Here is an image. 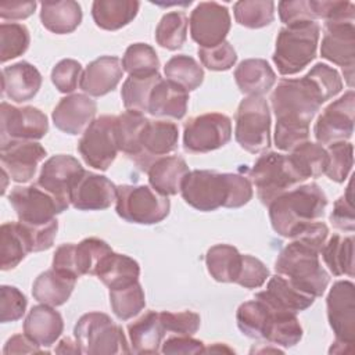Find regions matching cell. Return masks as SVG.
<instances>
[{
	"label": "cell",
	"instance_id": "1",
	"mask_svg": "<svg viewBox=\"0 0 355 355\" xmlns=\"http://www.w3.org/2000/svg\"><path fill=\"white\" fill-rule=\"evenodd\" d=\"M323 103L326 101L306 75L282 79L270 96L276 116L275 146L282 151H291L308 141L309 123Z\"/></svg>",
	"mask_w": 355,
	"mask_h": 355
},
{
	"label": "cell",
	"instance_id": "2",
	"mask_svg": "<svg viewBox=\"0 0 355 355\" xmlns=\"http://www.w3.org/2000/svg\"><path fill=\"white\" fill-rule=\"evenodd\" d=\"M183 200L197 211L209 212L220 207L240 208L252 198L250 179L240 173L208 169L190 171L180 189Z\"/></svg>",
	"mask_w": 355,
	"mask_h": 355
},
{
	"label": "cell",
	"instance_id": "3",
	"mask_svg": "<svg viewBox=\"0 0 355 355\" xmlns=\"http://www.w3.org/2000/svg\"><path fill=\"white\" fill-rule=\"evenodd\" d=\"M326 205L327 197L319 184H300L268 205L272 227L279 236L291 239L302 226L320 219Z\"/></svg>",
	"mask_w": 355,
	"mask_h": 355
},
{
	"label": "cell",
	"instance_id": "4",
	"mask_svg": "<svg viewBox=\"0 0 355 355\" xmlns=\"http://www.w3.org/2000/svg\"><path fill=\"white\" fill-rule=\"evenodd\" d=\"M320 251L291 239V241L279 252L275 261V270L284 276L297 288L313 297H320L330 282L327 270L319 259Z\"/></svg>",
	"mask_w": 355,
	"mask_h": 355
},
{
	"label": "cell",
	"instance_id": "5",
	"mask_svg": "<svg viewBox=\"0 0 355 355\" xmlns=\"http://www.w3.org/2000/svg\"><path fill=\"white\" fill-rule=\"evenodd\" d=\"M318 22L284 26L276 37L273 62L282 75H295L313 61L319 43Z\"/></svg>",
	"mask_w": 355,
	"mask_h": 355
},
{
	"label": "cell",
	"instance_id": "6",
	"mask_svg": "<svg viewBox=\"0 0 355 355\" xmlns=\"http://www.w3.org/2000/svg\"><path fill=\"white\" fill-rule=\"evenodd\" d=\"M257 189V196L263 205L305 182L297 172L288 155L269 151L262 154L254 164L248 176Z\"/></svg>",
	"mask_w": 355,
	"mask_h": 355
},
{
	"label": "cell",
	"instance_id": "7",
	"mask_svg": "<svg viewBox=\"0 0 355 355\" xmlns=\"http://www.w3.org/2000/svg\"><path fill=\"white\" fill-rule=\"evenodd\" d=\"M82 354L111 355L129 354V343L121 326L103 312H89L82 315L73 329Z\"/></svg>",
	"mask_w": 355,
	"mask_h": 355
},
{
	"label": "cell",
	"instance_id": "8",
	"mask_svg": "<svg viewBox=\"0 0 355 355\" xmlns=\"http://www.w3.org/2000/svg\"><path fill=\"white\" fill-rule=\"evenodd\" d=\"M171 209L169 198L146 184L116 187L115 211L126 222L154 225L162 222Z\"/></svg>",
	"mask_w": 355,
	"mask_h": 355
},
{
	"label": "cell",
	"instance_id": "9",
	"mask_svg": "<svg viewBox=\"0 0 355 355\" xmlns=\"http://www.w3.org/2000/svg\"><path fill=\"white\" fill-rule=\"evenodd\" d=\"M234 137L240 147L258 154L270 146V111L263 96H247L237 107Z\"/></svg>",
	"mask_w": 355,
	"mask_h": 355
},
{
	"label": "cell",
	"instance_id": "10",
	"mask_svg": "<svg viewBox=\"0 0 355 355\" xmlns=\"http://www.w3.org/2000/svg\"><path fill=\"white\" fill-rule=\"evenodd\" d=\"M78 151L83 161L98 171H107L119 151L116 139V116L101 115L83 132Z\"/></svg>",
	"mask_w": 355,
	"mask_h": 355
},
{
	"label": "cell",
	"instance_id": "11",
	"mask_svg": "<svg viewBox=\"0 0 355 355\" xmlns=\"http://www.w3.org/2000/svg\"><path fill=\"white\" fill-rule=\"evenodd\" d=\"M18 220L31 225H43L55 219V215L64 212L69 201L57 197L36 184L17 186L8 196Z\"/></svg>",
	"mask_w": 355,
	"mask_h": 355
},
{
	"label": "cell",
	"instance_id": "12",
	"mask_svg": "<svg viewBox=\"0 0 355 355\" xmlns=\"http://www.w3.org/2000/svg\"><path fill=\"white\" fill-rule=\"evenodd\" d=\"M232 139V121L220 112H207L190 118L183 129V147L191 154L218 150Z\"/></svg>",
	"mask_w": 355,
	"mask_h": 355
},
{
	"label": "cell",
	"instance_id": "13",
	"mask_svg": "<svg viewBox=\"0 0 355 355\" xmlns=\"http://www.w3.org/2000/svg\"><path fill=\"white\" fill-rule=\"evenodd\" d=\"M0 114L1 146L17 140H39L44 137L49 130L46 114L36 107H15L3 101Z\"/></svg>",
	"mask_w": 355,
	"mask_h": 355
},
{
	"label": "cell",
	"instance_id": "14",
	"mask_svg": "<svg viewBox=\"0 0 355 355\" xmlns=\"http://www.w3.org/2000/svg\"><path fill=\"white\" fill-rule=\"evenodd\" d=\"M355 93L349 89L336 101L330 103L318 116L313 135L320 146L347 141L354 133Z\"/></svg>",
	"mask_w": 355,
	"mask_h": 355
},
{
	"label": "cell",
	"instance_id": "15",
	"mask_svg": "<svg viewBox=\"0 0 355 355\" xmlns=\"http://www.w3.org/2000/svg\"><path fill=\"white\" fill-rule=\"evenodd\" d=\"M190 36L202 49L225 42L232 25L227 7L216 1H202L190 14Z\"/></svg>",
	"mask_w": 355,
	"mask_h": 355
},
{
	"label": "cell",
	"instance_id": "16",
	"mask_svg": "<svg viewBox=\"0 0 355 355\" xmlns=\"http://www.w3.org/2000/svg\"><path fill=\"white\" fill-rule=\"evenodd\" d=\"M327 320L336 340L354 345L355 343V286L340 280L333 284L327 298Z\"/></svg>",
	"mask_w": 355,
	"mask_h": 355
},
{
	"label": "cell",
	"instance_id": "17",
	"mask_svg": "<svg viewBox=\"0 0 355 355\" xmlns=\"http://www.w3.org/2000/svg\"><path fill=\"white\" fill-rule=\"evenodd\" d=\"M178 140L179 129L175 122L148 119L140 135L139 150L133 158L135 164L147 172L153 162L176 150Z\"/></svg>",
	"mask_w": 355,
	"mask_h": 355
},
{
	"label": "cell",
	"instance_id": "18",
	"mask_svg": "<svg viewBox=\"0 0 355 355\" xmlns=\"http://www.w3.org/2000/svg\"><path fill=\"white\" fill-rule=\"evenodd\" d=\"M46 155L44 147L35 140H17L0 147L1 169L17 183L29 182Z\"/></svg>",
	"mask_w": 355,
	"mask_h": 355
},
{
	"label": "cell",
	"instance_id": "19",
	"mask_svg": "<svg viewBox=\"0 0 355 355\" xmlns=\"http://www.w3.org/2000/svg\"><path fill=\"white\" fill-rule=\"evenodd\" d=\"M116 187L108 178L89 171L69 190V204L79 211H101L116 201Z\"/></svg>",
	"mask_w": 355,
	"mask_h": 355
},
{
	"label": "cell",
	"instance_id": "20",
	"mask_svg": "<svg viewBox=\"0 0 355 355\" xmlns=\"http://www.w3.org/2000/svg\"><path fill=\"white\" fill-rule=\"evenodd\" d=\"M320 55L343 68L355 65V26L354 21H326L320 44Z\"/></svg>",
	"mask_w": 355,
	"mask_h": 355
},
{
	"label": "cell",
	"instance_id": "21",
	"mask_svg": "<svg viewBox=\"0 0 355 355\" xmlns=\"http://www.w3.org/2000/svg\"><path fill=\"white\" fill-rule=\"evenodd\" d=\"M97 104L93 98L82 93L62 97L53 110L51 118L55 128L67 135L83 133L96 119Z\"/></svg>",
	"mask_w": 355,
	"mask_h": 355
},
{
	"label": "cell",
	"instance_id": "22",
	"mask_svg": "<svg viewBox=\"0 0 355 355\" xmlns=\"http://www.w3.org/2000/svg\"><path fill=\"white\" fill-rule=\"evenodd\" d=\"M83 171V166L76 158L67 154H58L43 164L37 184L49 193L69 201V190Z\"/></svg>",
	"mask_w": 355,
	"mask_h": 355
},
{
	"label": "cell",
	"instance_id": "23",
	"mask_svg": "<svg viewBox=\"0 0 355 355\" xmlns=\"http://www.w3.org/2000/svg\"><path fill=\"white\" fill-rule=\"evenodd\" d=\"M255 298L263 301L275 311L298 313L308 309L316 297L301 291L284 276L276 273L269 279L266 288L255 294Z\"/></svg>",
	"mask_w": 355,
	"mask_h": 355
},
{
	"label": "cell",
	"instance_id": "24",
	"mask_svg": "<svg viewBox=\"0 0 355 355\" xmlns=\"http://www.w3.org/2000/svg\"><path fill=\"white\" fill-rule=\"evenodd\" d=\"M122 76V61L115 55H101L85 68L79 86L86 94L100 97L112 92Z\"/></svg>",
	"mask_w": 355,
	"mask_h": 355
},
{
	"label": "cell",
	"instance_id": "25",
	"mask_svg": "<svg viewBox=\"0 0 355 355\" xmlns=\"http://www.w3.org/2000/svg\"><path fill=\"white\" fill-rule=\"evenodd\" d=\"M42 86V75L28 61H19L3 68L1 93L15 103L32 100Z\"/></svg>",
	"mask_w": 355,
	"mask_h": 355
},
{
	"label": "cell",
	"instance_id": "26",
	"mask_svg": "<svg viewBox=\"0 0 355 355\" xmlns=\"http://www.w3.org/2000/svg\"><path fill=\"white\" fill-rule=\"evenodd\" d=\"M64 330V320L54 306H33L24 320V333L40 347H51Z\"/></svg>",
	"mask_w": 355,
	"mask_h": 355
},
{
	"label": "cell",
	"instance_id": "27",
	"mask_svg": "<svg viewBox=\"0 0 355 355\" xmlns=\"http://www.w3.org/2000/svg\"><path fill=\"white\" fill-rule=\"evenodd\" d=\"M187 105L189 92L168 79H161L150 94L147 112L154 116L182 119L186 115Z\"/></svg>",
	"mask_w": 355,
	"mask_h": 355
},
{
	"label": "cell",
	"instance_id": "28",
	"mask_svg": "<svg viewBox=\"0 0 355 355\" xmlns=\"http://www.w3.org/2000/svg\"><path fill=\"white\" fill-rule=\"evenodd\" d=\"M165 329L159 319V312L147 311L140 318L128 324L130 352L157 354L162 344Z\"/></svg>",
	"mask_w": 355,
	"mask_h": 355
},
{
	"label": "cell",
	"instance_id": "29",
	"mask_svg": "<svg viewBox=\"0 0 355 355\" xmlns=\"http://www.w3.org/2000/svg\"><path fill=\"white\" fill-rule=\"evenodd\" d=\"M189 172V166L182 157L166 155L153 162L147 169L148 183L155 191L166 197L175 196L180 191Z\"/></svg>",
	"mask_w": 355,
	"mask_h": 355
},
{
	"label": "cell",
	"instance_id": "30",
	"mask_svg": "<svg viewBox=\"0 0 355 355\" xmlns=\"http://www.w3.org/2000/svg\"><path fill=\"white\" fill-rule=\"evenodd\" d=\"M234 80L243 94L263 96L273 87L276 73L266 60L248 58L234 69Z\"/></svg>",
	"mask_w": 355,
	"mask_h": 355
},
{
	"label": "cell",
	"instance_id": "31",
	"mask_svg": "<svg viewBox=\"0 0 355 355\" xmlns=\"http://www.w3.org/2000/svg\"><path fill=\"white\" fill-rule=\"evenodd\" d=\"M76 284V277L50 269L40 273L32 284V295L40 304L60 306L65 304Z\"/></svg>",
	"mask_w": 355,
	"mask_h": 355
},
{
	"label": "cell",
	"instance_id": "32",
	"mask_svg": "<svg viewBox=\"0 0 355 355\" xmlns=\"http://www.w3.org/2000/svg\"><path fill=\"white\" fill-rule=\"evenodd\" d=\"M82 17L79 3L73 0L40 3V21L47 31L55 35L73 32L80 25Z\"/></svg>",
	"mask_w": 355,
	"mask_h": 355
},
{
	"label": "cell",
	"instance_id": "33",
	"mask_svg": "<svg viewBox=\"0 0 355 355\" xmlns=\"http://www.w3.org/2000/svg\"><path fill=\"white\" fill-rule=\"evenodd\" d=\"M96 276L110 290L121 288L139 282L140 266L133 258L111 251L97 266Z\"/></svg>",
	"mask_w": 355,
	"mask_h": 355
},
{
	"label": "cell",
	"instance_id": "34",
	"mask_svg": "<svg viewBox=\"0 0 355 355\" xmlns=\"http://www.w3.org/2000/svg\"><path fill=\"white\" fill-rule=\"evenodd\" d=\"M140 3L136 0H96L92 6L94 24L104 31H118L137 15Z\"/></svg>",
	"mask_w": 355,
	"mask_h": 355
},
{
	"label": "cell",
	"instance_id": "35",
	"mask_svg": "<svg viewBox=\"0 0 355 355\" xmlns=\"http://www.w3.org/2000/svg\"><path fill=\"white\" fill-rule=\"evenodd\" d=\"M243 254L230 244L212 245L205 254V265L211 277L219 283H236L241 269Z\"/></svg>",
	"mask_w": 355,
	"mask_h": 355
},
{
	"label": "cell",
	"instance_id": "36",
	"mask_svg": "<svg viewBox=\"0 0 355 355\" xmlns=\"http://www.w3.org/2000/svg\"><path fill=\"white\" fill-rule=\"evenodd\" d=\"M324 265L334 276H354V237L333 234L320 250Z\"/></svg>",
	"mask_w": 355,
	"mask_h": 355
},
{
	"label": "cell",
	"instance_id": "37",
	"mask_svg": "<svg viewBox=\"0 0 355 355\" xmlns=\"http://www.w3.org/2000/svg\"><path fill=\"white\" fill-rule=\"evenodd\" d=\"M272 309L261 300L254 298L243 302L236 312L237 327L250 338H265Z\"/></svg>",
	"mask_w": 355,
	"mask_h": 355
},
{
	"label": "cell",
	"instance_id": "38",
	"mask_svg": "<svg viewBox=\"0 0 355 355\" xmlns=\"http://www.w3.org/2000/svg\"><path fill=\"white\" fill-rule=\"evenodd\" d=\"M288 158L304 180L309 178H319L324 173L327 165L326 148L319 143L312 141L298 144L290 151Z\"/></svg>",
	"mask_w": 355,
	"mask_h": 355
},
{
	"label": "cell",
	"instance_id": "39",
	"mask_svg": "<svg viewBox=\"0 0 355 355\" xmlns=\"http://www.w3.org/2000/svg\"><path fill=\"white\" fill-rule=\"evenodd\" d=\"M29 247L18 222H6L0 227V268L10 270L29 254Z\"/></svg>",
	"mask_w": 355,
	"mask_h": 355
},
{
	"label": "cell",
	"instance_id": "40",
	"mask_svg": "<svg viewBox=\"0 0 355 355\" xmlns=\"http://www.w3.org/2000/svg\"><path fill=\"white\" fill-rule=\"evenodd\" d=\"M301 338H302V327L297 319V313L272 309L270 320H269L263 340L272 344L288 348L298 344Z\"/></svg>",
	"mask_w": 355,
	"mask_h": 355
},
{
	"label": "cell",
	"instance_id": "41",
	"mask_svg": "<svg viewBox=\"0 0 355 355\" xmlns=\"http://www.w3.org/2000/svg\"><path fill=\"white\" fill-rule=\"evenodd\" d=\"M168 80L179 85L186 92L196 90L204 80L202 67L190 55L178 54L169 58L164 67Z\"/></svg>",
	"mask_w": 355,
	"mask_h": 355
},
{
	"label": "cell",
	"instance_id": "42",
	"mask_svg": "<svg viewBox=\"0 0 355 355\" xmlns=\"http://www.w3.org/2000/svg\"><path fill=\"white\" fill-rule=\"evenodd\" d=\"M147 118L137 111H129L119 114L116 116V139L119 151L133 159L139 150V140Z\"/></svg>",
	"mask_w": 355,
	"mask_h": 355
},
{
	"label": "cell",
	"instance_id": "43",
	"mask_svg": "<svg viewBox=\"0 0 355 355\" xmlns=\"http://www.w3.org/2000/svg\"><path fill=\"white\" fill-rule=\"evenodd\" d=\"M112 248L101 239L87 237L73 244V266L78 277L82 275H96L97 266Z\"/></svg>",
	"mask_w": 355,
	"mask_h": 355
},
{
	"label": "cell",
	"instance_id": "44",
	"mask_svg": "<svg viewBox=\"0 0 355 355\" xmlns=\"http://www.w3.org/2000/svg\"><path fill=\"white\" fill-rule=\"evenodd\" d=\"M161 75L153 73L146 76H129L121 90L123 105L129 111L146 112L148 107V98L154 86L161 80Z\"/></svg>",
	"mask_w": 355,
	"mask_h": 355
},
{
	"label": "cell",
	"instance_id": "45",
	"mask_svg": "<svg viewBox=\"0 0 355 355\" xmlns=\"http://www.w3.org/2000/svg\"><path fill=\"white\" fill-rule=\"evenodd\" d=\"M110 305L119 320H129L146 306V294L139 282L110 290Z\"/></svg>",
	"mask_w": 355,
	"mask_h": 355
},
{
	"label": "cell",
	"instance_id": "46",
	"mask_svg": "<svg viewBox=\"0 0 355 355\" xmlns=\"http://www.w3.org/2000/svg\"><path fill=\"white\" fill-rule=\"evenodd\" d=\"M234 19L239 25L259 29L272 24L275 3L272 0H240L233 6Z\"/></svg>",
	"mask_w": 355,
	"mask_h": 355
},
{
	"label": "cell",
	"instance_id": "47",
	"mask_svg": "<svg viewBox=\"0 0 355 355\" xmlns=\"http://www.w3.org/2000/svg\"><path fill=\"white\" fill-rule=\"evenodd\" d=\"M189 18L183 11L166 12L157 25L155 40L166 50H179L187 39Z\"/></svg>",
	"mask_w": 355,
	"mask_h": 355
},
{
	"label": "cell",
	"instance_id": "48",
	"mask_svg": "<svg viewBox=\"0 0 355 355\" xmlns=\"http://www.w3.org/2000/svg\"><path fill=\"white\" fill-rule=\"evenodd\" d=\"M122 68L129 76H146L158 72L159 60L155 50L147 43L130 44L122 57Z\"/></svg>",
	"mask_w": 355,
	"mask_h": 355
},
{
	"label": "cell",
	"instance_id": "49",
	"mask_svg": "<svg viewBox=\"0 0 355 355\" xmlns=\"http://www.w3.org/2000/svg\"><path fill=\"white\" fill-rule=\"evenodd\" d=\"M31 36L25 25L3 22L0 25V61L4 64L22 55L29 47Z\"/></svg>",
	"mask_w": 355,
	"mask_h": 355
},
{
	"label": "cell",
	"instance_id": "50",
	"mask_svg": "<svg viewBox=\"0 0 355 355\" xmlns=\"http://www.w3.org/2000/svg\"><path fill=\"white\" fill-rule=\"evenodd\" d=\"M327 165L324 175L337 183H343L354 165V146L349 141H337L326 148Z\"/></svg>",
	"mask_w": 355,
	"mask_h": 355
},
{
	"label": "cell",
	"instance_id": "51",
	"mask_svg": "<svg viewBox=\"0 0 355 355\" xmlns=\"http://www.w3.org/2000/svg\"><path fill=\"white\" fill-rule=\"evenodd\" d=\"M18 225L26 240V244L31 252L49 250L53 245L57 236V230H58L57 219H53L49 223H43V225H31V223L18 220Z\"/></svg>",
	"mask_w": 355,
	"mask_h": 355
},
{
	"label": "cell",
	"instance_id": "52",
	"mask_svg": "<svg viewBox=\"0 0 355 355\" xmlns=\"http://www.w3.org/2000/svg\"><path fill=\"white\" fill-rule=\"evenodd\" d=\"M306 76L316 86L324 101L337 96L343 89V80L338 71L326 64L318 62L311 68Z\"/></svg>",
	"mask_w": 355,
	"mask_h": 355
},
{
	"label": "cell",
	"instance_id": "53",
	"mask_svg": "<svg viewBox=\"0 0 355 355\" xmlns=\"http://www.w3.org/2000/svg\"><path fill=\"white\" fill-rule=\"evenodd\" d=\"M25 294L14 286L0 287V320L1 323L19 320L26 311Z\"/></svg>",
	"mask_w": 355,
	"mask_h": 355
},
{
	"label": "cell",
	"instance_id": "54",
	"mask_svg": "<svg viewBox=\"0 0 355 355\" xmlns=\"http://www.w3.org/2000/svg\"><path fill=\"white\" fill-rule=\"evenodd\" d=\"M198 57L201 64L211 71H227L237 61L236 50L226 40L219 43L215 47H208V49L200 47Z\"/></svg>",
	"mask_w": 355,
	"mask_h": 355
},
{
	"label": "cell",
	"instance_id": "55",
	"mask_svg": "<svg viewBox=\"0 0 355 355\" xmlns=\"http://www.w3.org/2000/svg\"><path fill=\"white\" fill-rule=\"evenodd\" d=\"M82 65L72 58L61 60L51 69V82L61 93H72L80 83Z\"/></svg>",
	"mask_w": 355,
	"mask_h": 355
},
{
	"label": "cell",
	"instance_id": "56",
	"mask_svg": "<svg viewBox=\"0 0 355 355\" xmlns=\"http://www.w3.org/2000/svg\"><path fill=\"white\" fill-rule=\"evenodd\" d=\"M161 323L165 331H171L180 336H193L197 333L201 324V318L193 311H180V312H159Z\"/></svg>",
	"mask_w": 355,
	"mask_h": 355
},
{
	"label": "cell",
	"instance_id": "57",
	"mask_svg": "<svg viewBox=\"0 0 355 355\" xmlns=\"http://www.w3.org/2000/svg\"><path fill=\"white\" fill-rule=\"evenodd\" d=\"M280 21L286 26L316 22V15L313 11L312 0H295V1H280L277 4Z\"/></svg>",
	"mask_w": 355,
	"mask_h": 355
},
{
	"label": "cell",
	"instance_id": "58",
	"mask_svg": "<svg viewBox=\"0 0 355 355\" xmlns=\"http://www.w3.org/2000/svg\"><path fill=\"white\" fill-rule=\"evenodd\" d=\"M269 277H270L269 269L265 266V263L261 259L248 254L243 255L241 269L236 280V284L244 288H258L263 286V283Z\"/></svg>",
	"mask_w": 355,
	"mask_h": 355
},
{
	"label": "cell",
	"instance_id": "59",
	"mask_svg": "<svg viewBox=\"0 0 355 355\" xmlns=\"http://www.w3.org/2000/svg\"><path fill=\"white\" fill-rule=\"evenodd\" d=\"M352 180L348 183L345 193L334 202L330 214V222L334 227L345 232H354L355 229V211H354Z\"/></svg>",
	"mask_w": 355,
	"mask_h": 355
},
{
	"label": "cell",
	"instance_id": "60",
	"mask_svg": "<svg viewBox=\"0 0 355 355\" xmlns=\"http://www.w3.org/2000/svg\"><path fill=\"white\" fill-rule=\"evenodd\" d=\"M161 345L162 354H202L205 348L202 341L196 340L191 336L180 334L168 337Z\"/></svg>",
	"mask_w": 355,
	"mask_h": 355
},
{
	"label": "cell",
	"instance_id": "61",
	"mask_svg": "<svg viewBox=\"0 0 355 355\" xmlns=\"http://www.w3.org/2000/svg\"><path fill=\"white\" fill-rule=\"evenodd\" d=\"M36 1H1L0 17L3 19H25L36 10Z\"/></svg>",
	"mask_w": 355,
	"mask_h": 355
},
{
	"label": "cell",
	"instance_id": "62",
	"mask_svg": "<svg viewBox=\"0 0 355 355\" xmlns=\"http://www.w3.org/2000/svg\"><path fill=\"white\" fill-rule=\"evenodd\" d=\"M43 352L40 345L32 341L25 333L24 334H15L11 338L7 340L3 354L11 355V354H37Z\"/></svg>",
	"mask_w": 355,
	"mask_h": 355
},
{
	"label": "cell",
	"instance_id": "63",
	"mask_svg": "<svg viewBox=\"0 0 355 355\" xmlns=\"http://www.w3.org/2000/svg\"><path fill=\"white\" fill-rule=\"evenodd\" d=\"M55 352L58 354H82V349L78 344V341L72 340V338H62L58 343V347L55 348Z\"/></svg>",
	"mask_w": 355,
	"mask_h": 355
},
{
	"label": "cell",
	"instance_id": "64",
	"mask_svg": "<svg viewBox=\"0 0 355 355\" xmlns=\"http://www.w3.org/2000/svg\"><path fill=\"white\" fill-rule=\"evenodd\" d=\"M204 352H233V349L227 348L226 345H222V343H215L214 345L204 348Z\"/></svg>",
	"mask_w": 355,
	"mask_h": 355
}]
</instances>
